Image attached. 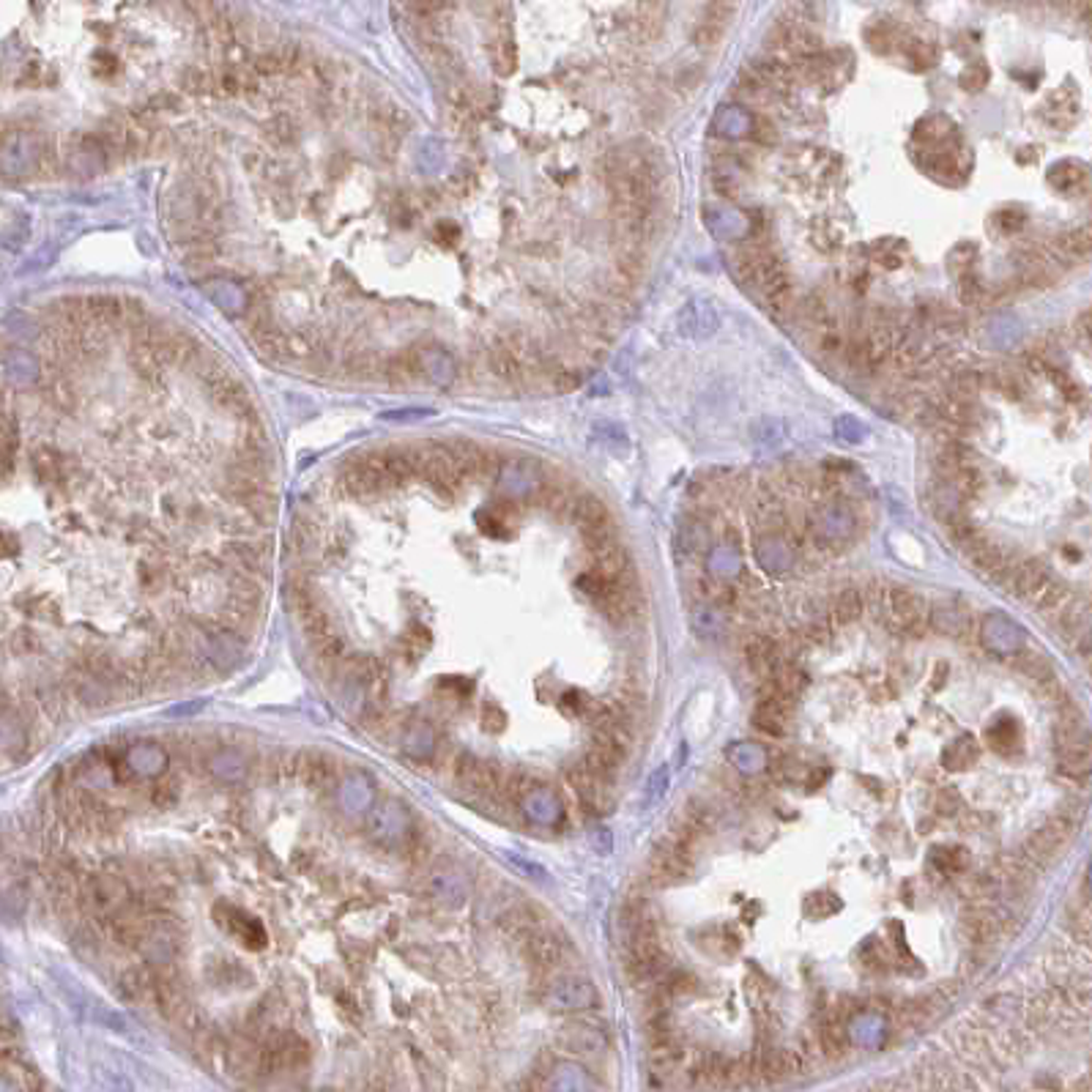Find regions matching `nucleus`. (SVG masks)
Listing matches in <instances>:
<instances>
[{
    "mask_svg": "<svg viewBox=\"0 0 1092 1092\" xmlns=\"http://www.w3.org/2000/svg\"><path fill=\"white\" fill-rule=\"evenodd\" d=\"M553 384H556L559 389H564V392H567V389H575V386L581 384V378H578L575 373H570V370H559V373H556V378H553Z\"/></svg>",
    "mask_w": 1092,
    "mask_h": 1092,
    "instance_id": "49",
    "label": "nucleus"
},
{
    "mask_svg": "<svg viewBox=\"0 0 1092 1092\" xmlns=\"http://www.w3.org/2000/svg\"><path fill=\"white\" fill-rule=\"evenodd\" d=\"M989 743L996 750H1005V747L1018 745V725L1013 720H1002V723H994L989 728Z\"/></svg>",
    "mask_w": 1092,
    "mask_h": 1092,
    "instance_id": "41",
    "label": "nucleus"
},
{
    "mask_svg": "<svg viewBox=\"0 0 1092 1092\" xmlns=\"http://www.w3.org/2000/svg\"><path fill=\"white\" fill-rule=\"evenodd\" d=\"M482 725H485V731H491V734L504 731V725H507L504 709H498L496 704H485V709H482Z\"/></svg>",
    "mask_w": 1092,
    "mask_h": 1092,
    "instance_id": "44",
    "label": "nucleus"
},
{
    "mask_svg": "<svg viewBox=\"0 0 1092 1092\" xmlns=\"http://www.w3.org/2000/svg\"><path fill=\"white\" fill-rule=\"evenodd\" d=\"M546 1005L553 1013H578L597 1005L595 983L583 975H556L547 980Z\"/></svg>",
    "mask_w": 1092,
    "mask_h": 1092,
    "instance_id": "4",
    "label": "nucleus"
},
{
    "mask_svg": "<svg viewBox=\"0 0 1092 1092\" xmlns=\"http://www.w3.org/2000/svg\"><path fill=\"white\" fill-rule=\"evenodd\" d=\"M992 3H1005V0H992Z\"/></svg>",
    "mask_w": 1092,
    "mask_h": 1092,
    "instance_id": "52",
    "label": "nucleus"
},
{
    "mask_svg": "<svg viewBox=\"0 0 1092 1092\" xmlns=\"http://www.w3.org/2000/svg\"><path fill=\"white\" fill-rule=\"evenodd\" d=\"M967 556L969 562L975 564V570L980 572L983 578H989V581H1005L1008 572L1013 570V564H1016V562L1011 559V553H1008L1002 546L992 543L989 537L975 547L972 553H967Z\"/></svg>",
    "mask_w": 1092,
    "mask_h": 1092,
    "instance_id": "13",
    "label": "nucleus"
},
{
    "mask_svg": "<svg viewBox=\"0 0 1092 1092\" xmlns=\"http://www.w3.org/2000/svg\"><path fill=\"white\" fill-rule=\"evenodd\" d=\"M999 931H1002V915L994 909L992 901H977L969 906L964 915V934L969 937V942H994Z\"/></svg>",
    "mask_w": 1092,
    "mask_h": 1092,
    "instance_id": "11",
    "label": "nucleus"
},
{
    "mask_svg": "<svg viewBox=\"0 0 1092 1092\" xmlns=\"http://www.w3.org/2000/svg\"><path fill=\"white\" fill-rule=\"evenodd\" d=\"M570 780L572 786H575V792H578V797L583 799V805H589V808H595V811H602V808L611 805V792H608L611 780L600 778L586 761H581V764L572 767Z\"/></svg>",
    "mask_w": 1092,
    "mask_h": 1092,
    "instance_id": "12",
    "label": "nucleus"
},
{
    "mask_svg": "<svg viewBox=\"0 0 1092 1092\" xmlns=\"http://www.w3.org/2000/svg\"><path fill=\"white\" fill-rule=\"evenodd\" d=\"M570 515L572 521L578 523L581 537H583V543H586L589 550L597 546H602V543L617 540V523H614V515H611V510L605 507V501L597 498L595 493H583V496L572 498Z\"/></svg>",
    "mask_w": 1092,
    "mask_h": 1092,
    "instance_id": "3",
    "label": "nucleus"
},
{
    "mask_svg": "<svg viewBox=\"0 0 1092 1092\" xmlns=\"http://www.w3.org/2000/svg\"><path fill=\"white\" fill-rule=\"evenodd\" d=\"M725 30H728L725 20L712 17V14H701V20H698V26L693 30V42L701 50H712V47H718L720 42H723Z\"/></svg>",
    "mask_w": 1092,
    "mask_h": 1092,
    "instance_id": "32",
    "label": "nucleus"
},
{
    "mask_svg": "<svg viewBox=\"0 0 1092 1092\" xmlns=\"http://www.w3.org/2000/svg\"><path fill=\"white\" fill-rule=\"evenodd\" d=\"M381 370L386 375V381L395 386V389H405L411 384L420 381L422 375V362L417 356V350H400L392 359H386V365H381Z\"/></svg>",
    "mask_w": 1092,
    "mask_h": 1092,
    "instance_id": "20",
    "label": "nucleus"
},
{
    "mask_svg": "<svg viewBox=\"0 0 1092 1092\" xmlns=\"http://www.w3.org/2000/svg\"><path fill=\"white\" fill-rule=\"evenodd\" d=\"M224 912H227V918L220 920L224 928L239 940V942H244L249 947V950H260V947H266V928L258 922V918H252V915H247L244 909H239V906H224Z\"/></svg>",
    "mask_w": 1092,
    "mask_h": 1092,
    "instance_id": "18",
    "label": "nucleus"
},
{
    "mask_svg": "<svg viewBox=\"0 0 1092 1092\" xmlns=\"http://www.w3.org/2000/svg\"><path fill=\"white\" fill-rule=\"evenodd\" d=\"M1070 600H1073V597H1070V589H1067L1065 583H1060V581H1048L1046 589L1035 597V605H1038V611H1041L1043 617H1051V614L1060 617L1067 605H1070Z\"/></svg>",
    "mask_w": 1092,
    "mask_h": 1092,
    "instance_id": "28",
    "label": "nucleus"
},
{
    "mask_svg": "<svg viewBox=\"0 0 1092 1092\" xmlns=\"http://www.w3.org/2000/svg\"><path fill=\"white\" fill-rule=\"evenodd\" d=\"M88 315L91 323H97L101 329H116L124 323V298L110 296V294L88 296Z\"/></svg>",
    "mask_w": 1092,
    "mask_h": 1092,
    "instance_id": "23",
    "label": "nucleus"
},
{
    "mask_svg": "<svg viewBox=\"0 0 1092 1092\" xmlns=\"http://www.w3.org/2000/svg\"><path fill=\"white\" fill-rule=\"evenodd\" d=\"M937 808H940V814H944V816H956V814L961 811V797H958L956 789H942L940 797H937Z\"/></svg>",
    "mask_w": 1092,
    "mask_h": 1092,
    "instance_id": "46",
    "label": "nucleus"
},
{
    "mask_svg": "<svg viewBox=\"0 0 1092 1092\" xmlns=\"http://www.w3.org/2000/svg\"><path fill=\"white\" fill-rule=\"evenodd\" d=\"M977 761V745L972 737H961L944 750V767L947 770H967Z\"/></svg>",
    "mask_w": 1092,
    "mask_h": 1092,
    "instance_id": "34",
    "label": "nucleus"
},
{
    "mask_svg": "<svg viewBox=\"0 0 1092 1092\" xmlns=\"http://www.w3.org/2000/svg\"><path fill=\"white\" fill-rule=\"evenodd\" d=\"M718 329V313L709 301H701L695 298L690 304H685V310L679 313V331L685 337H709L712 331Z\"/></svg>",
    "mask_w": 1092,
    "mask_h": 1092,
    "instance_id": "17",
    "label": "nucleus"
},
{
    "mask_svg": "<svg viewBox=\"0 0 1092 1092\" xmlns=\"http://www.w3.org/2000/svg\"><path fill=\"white\" fill-rule=\"evenodd\" d=\"M488 365H491V373L496 375L498 381H504V384H515V381H521L523 375L521 359H518L515 350H510L504 343H498V346L491 350Z\"/></svg>",
    "mask_w": 1092,
    "mask_h": 1092,
    "instance_id": "26",
    "label": "nucleus"
},
{
    "mask_svg": "<svg viewBox=\"0 0 1092 1092\" xmlns=\"http://www.w3.org/2000/svg\"><path fill=\"white\" fill-rule=\"evenodd\" d=\"M430 630L424 627L422 621H411L408 624V630H405V636H403V654H405V660L411 657V660H420L424 652H427V646H430Z\"/></svg>",
    "mask_w": 1092,
    "mask_h": 1092,
    "instance_id": "35",
    "label": "nucleus"
},
{
    "mask_svg": "<svg viewBox=\"0 0 1092 1092\" xmlns=\"http://www.w3.org/2000/svg\"><path fill=\"white\" fill-rule=\"evenodd\" d=\"M206 389H208L211 403H214L220 411H224V414H233V417H239V420H244L249 414H255V411H252V400H249V392L244 389V384L236 381L230 373H223L217 381L206 384Z\"/></svg>",
    "mask_w": 1092,
    "mask_h": 1092,
    "instance_id": "9",
    "label": "nucleus"
},
{
    "mask_svg": "<svg viewBox=\"0 0 1092 1092\" xmlns=\"http://www.w3.org/2000/svg\"><path fill=\"white\" fill-rule=\"evenodd\" d=\"M23 745H26V728H23V723L14 718V715L3 712V715H0V750H17V747Z\"/></svg>",
    "mask_w": 1092,
    "mask_h": 1092,
    "instance_id": "36",
    "label": "nucleus"
},
{
    "mask_svg": "<svg viewBox=\"0 0 1092 1092\" xmlns=\"http://www.w3.org/2000/svg\"><path fill=\"white\" fill-rule=\"evenodd\" d=\"M427 893L444 906H460L469 895V879L455 868H441L430 873Z\"/></svg>",
    "mask_w": 1092,
    "mask_h": 1092,
    "instance_id": "16",
    "label": "nucleus"
},
{
    "mask_svg": "<svg viewBox=\"0 0 1092 1092\" xmlns=\"http://www.w3.org/2000/svg\"><path fill=\"white\" fill-rule=\"evenodd\" d=\"M493 66H496L498 75H512L515 66H518V50L512 45V39H498L496 50H493Z\"/></svg>",
    "mask_w": 1092,
    "mask_h": 1092,
    "instance_id": "40",
    "label": "nucleus"
},
{
    "mask_svg": "<svg viewBox=\"0 0 1092 1092\" xmlns=\"http://www.w3.org/2000/svg\"><path fill=\"white\" fill-rule=\"evenodd\" d=\"M863 614V595L857 589H844L838 600H835V619L841 624L849 621H857Z\"/></svg>",
    "mask_w": 1092,
    "mask_h": 1092,
    "instance_id": "37",
    "label": "nucleus"
},
{
    "mask_svg": "<svg viewBox=\"0 0 1092 1092\" xmlns=\"http://www.w3.org/2000/svg\"><path fill=\"white\" fill-rule=\"evenodd\" d=\"M556 1041H559V1046H562V1051H567V1054H600V1051H605L608 1048V1038L600 1032V1029H595V1027H586V1024H567V1027H562L559 1029V1035H556Z\"/></svg>",
    "mask_w": 1092,
    "mask_h": 1092,
    "instance_id": "15",
    "label": "nucleus"
},
{
    "mask_svg": "<svg viewBox=\"0 0 1092 1092\" xmlns=\"http://www.w3.org/2000/svg\"><path fill=\"white\" fill-rule=\"evenodd\" d=\"M666 780H669V772L660 770V780H657V775L652 778V792H649V799H660V797L666 795Z\"/></svg>",
    "mask_w": 1092,
    "mask_h": 1092,
    "instance_id": "50",
    "label": "nucleus"
},
{
    "mask_svg": "<svg viewBox=\"0 0 1092 1092\" xmlns=\"http://www.w3.org/2000/svg\"><path fill=\"white\" fill-rule=\"evenodd\" d=\"M187 3V9L198 17L200 23H206V26H211L220 14H217V9H214V0H184Z\"/></svg>",
    "mask_w": 1092,
    "mask_h": 1092,
    "instance_id": "45",
    "label": "nucleus"
},
{
    "mask_svg": "<svg viewBox=\"0 0 1092 1092\" xmlns=\"http://www.w3.org/2000/svg\"><path fill=\"white\" fill-rule=\"evenodd\" d=\"M411 449L417 460V476H422L424 482L444 498L455 496L463 476L457 472L447 444H411Z\"/></svg>",
    "mask_w": 1092,
    "mask_h": 1092,
    "instance_id": "1",
    "label": "nucleus"
},
{
    "mask_svg": "<svg viewBox=\"0 0 1092 1092\" xmlns=\"http://www.w3.org/2000/svg\"><path fill=\"white\" fill-rule=\"evenodd\" d=\"M526 953H528V958H531L534 967L543 969V972H553V969H559L564 964V958H567V944H564V940H562L559 934L540 928V931H534V934L526 940Z\"/></svg>",
    "mask_w": 1092,
    "mask_h": 1092,
    "instance_id": "10",
    "label": "nucleus"
},
{
    "mask_svg": "<svg viewBox=\"0 0 1092 1092\" xmlns=\"http://www.w3.org/2000/svg\"><path fill=\"white\" fill-rule=\"evenodd\" d=\"M126 759H129V767L134 772H143V775H156V772H162V767H165V753L159 750L156 745H146V743H140L137 747H132L129 753H126Z\"/></svg>",
    "mask_w": 1092,
    "mask_h": 1092,
    "instance_id": "29",
    "label": "nucleus"
},
{
    "mask_svg": "<svg viewBox=\"0 0 1092 1092\" xmlns=\"http://www.w3.org/2000/svg\"><path fill=\"white\" fill-rule=\"evenodd\" d=\"M82 901L91 904L101 918H110L129 904V890L121 876L94 873L82 882Z\"/></svg>",
    "mask_w": 1092,
    "mask_h": 1092,
    "instance_id": "8",
    "label": "nucleus"
},
{
    "mask_svg": "<svg viewBox=\"0 0 1092 1092\" xmlns=\"http://www.w3.org/2000/svg\"><path fill=\"white\" fill-rule=\"evenodd\" d=\"M934 860H937V866H940L944 873H961L969 863L967 849H961V846L934 849Z\"/></svg>",
    "mask_w": 1092,
    "mask_h": 1092,
    "instance_id": "38",
    "label": "nucleus"
},
{
    "mask_svg": "<svg viewBox=\"0 0 1092 1092\" xmlns=\"http://www.w3.org/2000/svg\"><path fill=\"white\" fill-rule=\"evenodd\" d=\"M298 770L304 772L307 783L315 789H326L337 780V761L326 753H304L298 756Z\"/></svg>",
    "mask_w": 1092,
    "mask_h": 1092,
    "instance_id": "22",
    "label": "nucleus"
},
{
    "mask_svg": "<svg viewBox=\"0 0 1092 1092\" xmlns=\"http://www.w3.org/2000/svg\"><path fill=\"white\" fill-rule=\"evenodd\" d=\"M1016 669L1027 679L1038 682V685H1054V669H1051V663L1043 657L1041 652H1021L1016 660Z\"/></svg>",
    "mask_w": 1092,
    "mask_h": 1092,
    "instance_id": "30",
    "label": "nucleus"
},
{
    "mask_svg": "<svg viewBox=\"0 0 1092 1092\" xmlns=\"http://www.w3.org/2000/svg\"><path fill=\"white\" fill-rule=\"evenodd\" d=\"M55 403L63 405V408H72V405H75V392H72V386H69L66 381H58V384H55Z\"/></svg>",
    "mask_w": 1092,
    "mask_h": 1092,
    "instance_id": "48",
    "label": "nucleus"
},
{
    "mask_svg": "<svg viewBox=\"0 0 1092 1092\" xmlns=\"http://www.w3.org/2000/svg\"><path fill=\"white\" fill-rule=\"evenodd\" d=\"M887 611H890L893 630L906 636H920L931 619L925 597H920L915 589H906V586H898L887 595Z\"/></svg>",
    "mask_w": 1092,
    "mask_h": 1092,
    "instance_id": "5",
    "label": "nucleus"
},
{
    "mask_svg": "<svg viewBox=\"0 0 1092 1092\" xmlns=\"http://www.w3.org/2000/svg\"><path fill=\"white\" fill-rule=\"evenodd\" d=\"M340 482H343V488L353 498H375L381 496V493L395 491L389 476H386V469H384V460H381L378 449L362 455V457L348 460L346 466H343V474H340Z\"/></svg>",
    "mask_w": 1092,
    "mask_h": 1092,
    "instance_id": "2",
    "label": "nucleus"
},
{
    "mask_svg": "<svg viewBox=\"0 0 1092 1092\" xmlns=\"http://www.w3.org/2000/svg\"><path fill=\"white\" fill-rule=\"evenodd\" d=\"M1076 326H1079V334H1082V343H1090V315L1084 313V315L1079 318V323H1076Z\"/></svg>",
    "mask_w": 1092,
    "mask_h": 1092,
    "instance_id": "51",
    "label": "nucleus"
},
{
    "mask_svg": "<svg viewBox=\"0 0 1092 1092\" xmlns=\"http://www.w3.org/2000/svg\"><path fill=\"white\" fill-rule=\"evenodd\" d=\"M983 644L989 646L992 652L1008 654V652H1016L1018 646L1024 644V633L1018 630L1013 621L1002 619V617H989L986 627H983Z\"/></svg>",
    "mask_w": 1092,
    "mask_h": 1092,
    "instance_id": "19",
    "label": "nucleus"
},
{
    "mask_svg": "<svg viewBox=\"0 0 1092 1092\" xmlns=\"http://www.w3.org/2000/svg\"><path fill=\"white\" fill-rule=\"evenodd\" d=\"M747 663H750V669L756 671L759 676H764V679H770L772 671L778 669V646L772 644L767 636H759V638H753L750 644H747Z\"/></svg>",
    "mask_w": 1092,
    "mask_h": 1092,
    "instance_id": "25",
    "label": "nucleus"
},
{
    "mask_svg": "<svg viewBox=\"0 0 1092 1092\" xmlns=\"http://www.w3.org/2000/svg\"><path fill=\"white\" fill-rule=\"evenodd\" d=\"M129 362H132L134 373L140 375L143 381H149V384H156L162 378V373H165L162 362L156 359V353H153V348L149 343H132Z\"/></svg>",
    "mask_w": 1092,
    "mask_h": 1092,
    "instance_id": "27",
    "label": "nucleus"
},
{
    "mask_svg": "<svg viewBox=\"0 0 1092 1092\" xmlns=\"http://www.w3.org/2000/svg\"><path fill=\"white\" fill-rule=\"evenodd\" d=\"M1070 931L1079 942H1090L1092 934V918H1090V898L1084 895V901L1079 906H1073V915H1070Z\"/></svg>",
    "mask_w": 1092,
    "mask_h": 1092,
    "instance_id": "39",
    "label": "nucleus"
},
{
    "mask_svg": "<svg viewBox=\"0 0 1092 1092\" xmlns=\"http://www.w3.org/2000/svg\"><path fill=\"white\" fill-rule=\"evenodd\" d=\"M405 827H408V819H405V814H403V808H400L398 802H384V805L375 808L373 830L375 835L384 838L386 844L400 841L405 835Z\"/></svg>",
    "mask_w": 1092,
    "mask_h": 1092,
    "instance_id": "21",
    "label": "nucleus"
},
{
    "mask_svg": "<svg viewBox=\"0 0 1092 1092\" xmlns=\"http://www.w3.org/2000/svg\"><path fill=\"white\" fill-rule=\"evenodd\" d=\"M617 274H619L621 279L627 282V285H636V282H641L646 274V258L644 252H641V247H624L617 255Z\"/></svg>",
    "mask_w": 1092,
    "mask_h": 1092,
    "instance_id": "31",
    "label": "nucleus"
},
{
    "mask_svg": "<svg viewBox=\"0 0 1092 1092\" xmlns=\"http://www.w3.org/2000/svg\"><path fill=\"white\" fill-rule=\"evenodd\" d=\"M693 870V857L676 844L673 838L671 841H660V844L652 849V857H649V873H652V882L666 887V885H676V882H685Z\"/></svg>",
    "mask_w": 1092,
    "mask_h": 1092,
    "instance_id": "7",
    "label": "nucleus"
},
{
    "mask_svg": "<svg viewBox=\"0 0 1092 1092\" xmlns=\"http://www.w3.org/2000/svg\"><path fill=\"white\" fill-rule=\"evenodd\" d=\"M208 767H211V772H214L217 778H223V780H242V778L247 775V761H244L239 753H233V750H224V753L211 756Z\"/></svg>",
    "mask_w": 1092,
    "mask_h": 1092,
    "instance_id": "33",
    "label": "nucleus"
},
{
    "mask_svg": "<svg viewBox=\"0 0 1092 1092\" xmlns=\"http://www.w3.org/2000/svg\"><path fill=\"white\" fill-rule=\"evenodd\" d=\"M1048 581H1051L1048 570L1043 567L1038 559L1018 562V564H1013V570L1008 572V578H1005V583H1011L1013 595L1021 597V600H1032V602L1046 589Z\"/></svg>",
    "mask_w": 1092,
    "mask_h": 1092,
    "instance_id": "14",
    "label": "nucleus"
},
{
    "mask_svg": "<svg viewBox=\"0 0 1092 1092\" xmlns=\"http://www.w3.org/2000/svg\"><path fill=\"white\" fill-rule=\"evenodd\" d=\"M181 85L189 91V94H200V91H206V88H211V77L203 75V72H198V69H189V72H184V80H181Z\"/></svg>",
    "mask_w": 1092,
    "mask_h": 1092,
    "instance_id": "47",
    "label": "nucleus"
},
{
    "mask_svg": "<svg viewBox=\"0 0 1092 1092\" xmlns=\"http://www.w3.org/2000/svg\"><path fill=\"white\" fill-rule=\"evenodd\" d=\"M501 928L510 934V937H515V940H528L534 931H540L543 928V920H540V915L531 909V906H518V909H510L504 918H501Z\"/></svg>",
    "mask_w": 1092,
    "mask_h": 1092,
    "instance_id": "24",
    "label": "nucleus"
},
{
    "mask_svg": "<svg viewBox=\"0 0 1092 1092\" xmlns=\"http://www.w3.org/2000/svg\"><path fill=\"white\" fill-rule=\"evenodd\" d=\"M266 134L272 137L274 143L288 146V143H294V137H296V124H294L291 116H277V118H272V121L266 124Z\"/></svg>",
    "mask_w": 1092,
    "mask_h": 1092,
    "instance_id": "42",
    "label": "nucleus"
},
{
    "mask_svg": "<svg viewBox=\"0 0 1092 1092\" xmlns=\"http://www.w3.org/2000/svg\"><path fill=\"white\" fill-rule=\"evenodd\" d=\"M821 1046H824L827 1054H841L846 1048V1032L838 1024H827L821 1029Z\"/></svg>",
    "mask_w": 1092,
    "mask_h": 1092,
    "instance_id": "43",
    "label": "nucleus"
},
{
    "mask_svg": "<svg viewBox=\"0 0 1092 1092\" xmlns=\"http://www.w3.org/2000/svg\"><path fill=\"white\" fill-rule=\"evenodd\" d=\"M1076 824L1067 819V816H1054L1048 824H1043L1041 830H1035L1027 844H1024V860L1027 863H1035V866H1046L1051 863L1065 844L1070 841Z\"/></svg>",
    "mask_w": 1092,
    "mask_h": 1092,
    "instance_id": "6",
    "label": "nucleus"
}]
</instances>
